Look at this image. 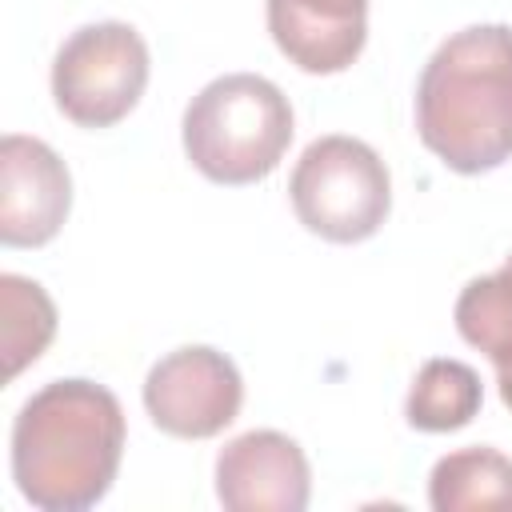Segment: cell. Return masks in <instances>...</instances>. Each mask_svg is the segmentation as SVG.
Returning a JSON list of instances; mask_svg holds the SVG:
<instances>
[{"label": "cell", "instance_id": "cell-1", "mask_svg": "<svg viewBox=\"0 0 512 512\" xmlns=\"http://www.w3.org/2000/svg\"><path fill=\"white\" fill-rule=\"evenodd\" d=\"M124 408L92 380H52L16 412L12 480L40 512H84L116 480Z\"/></svg>", "mask_w": 512, "mask_h": 512}, {"label": "cell", "instance_id": "cell-2", "mask_svg": "<svg viewBox=\"0 0 512 512\" xmlns=\"http://www.w3.org/2000/svg\"><path fill=\"white\" fill-rule=\"evenodd\" d=\"M416 132L452 172L476 176L512 160V28L452 32L420 72Z\"/></svg>", "mask_w": 512, "mask_h": 512}, {"label": "cell", "instance_id": "cell-3", "mask_svg": "<svg viewBox=\"0 0 512 512\" xmlns=\"http://www.w3.org/2000/svg\"><path fill=\"white\" fill-rule=\"evenodd\" d=\"M184 152L212 184H256L276 172L292 144L288 96L256 76L228 72L204 84L184 108Z\"/></svg>", "mask_w": 512, "mask_h": 512}, {"label": "cell", "instance_id": "cell-4", "mask_svg": "<svg viewBox=\"0 0 512 512\" xmlns=\"http://www.w3.org/2000/svg\"><path fill=\"white\" fill-rule=\"evenodd\" d=\"M288 196L308 232L332 244H360L388 220L392 176L364 140L320 136L300 152Z\"/></svg>", "mask_w": 512, "mask_h": 512}, {"label": "cell", "instance_id": "cell-5", "mask_svg": "<svg viewBox=\"0 0 512 512\" xmlns=\"http://www.w3.org/2000/svg\"><path fill=\"white\" fill-rule=\"evenodd\" d=\"M148 88V44L124 20L76 28L52 60L56 108L80 128L120 124Z\"/></svg>", "mask_w": 512, "mask_h": 512}, {"label": "cell", "instance_id": "cell-6", "mask_svg": "<svg viewBox=\"0 0 512 512\" xmlns=\"http://www.w3.org/2000/svg\"><path fill=\"white\" fill-rule=\"evenodd\" d=\"M244 400V380L236 364L208 348L188 344L160 356L144 380V408L152 424L180 440H208L224 432Z\"/></svg>", "mask_w": 512, "mask_h": 512}, {"label": "cell", "instance_id": "cell-7", "mask_svg": "<svg viewBox=\"0 0 512 512\" xmlns=\"http://www.w3.org/2000/svg\"><path fill=\"white\" fill-rule=\"evenodd\" d=\"M72 208V176L64 160L36 136L8 132L0 140V240L8 248L48 244Z\"/></svg>", "mask_w": 512, "mask_h": 512}, {"label": "cell", "instance_id": "cell-8", "mask_svg": "<svg viewBox=\"0 0 512 512\" xmlns=\"http://www.w3.org/2000/svg\"><path fill=\"white\" fill-rule=\"evenodd\" d=\"M308 492L304 448L276 428H252L216 456V496L232 512H304Z\"/></svg>", "mask_w": 512, "mask_h": 512}, {"label": "cell", "instance_id": "cell-9", "mask_svg": "<svg viewBox=\"0 0 512 512\" xmlns=\"http://www.w3.org/2000/svg\"><path fill=\"white\" fill-rule=\"evenodd\" d=\"M276 48L312 76L344 72L368 36V0H264Z\"/></svg>", "mask_w": 512, "mask_h": 512}, {"label": "cell", "instance_id": "cell-10", "mask_svg": "<svg viewBox=\"0 0 512 512\" xmlns=\"http://www.w3.org/2000/svg\"><path fill=\"white\" fill-rule=\"evenodd\" d=\"M428 504L436 512L512 508V460L484 444L440 456L428 476Z\"/></svg>", "mask_w": 512, "mask_h": 512}, {"label": "cell", "instance_id": "cell-11", "mask_svg": "<svg viewBox=\"0 0 512 512\" xmlns=\"http://www.w3.org/2000/svg\"><path fill=\"white\" fill-rule=\"evenodd\" d=\"M480 400H484V388H480L476 368L464 360L436 356L420 364L408 388L404 412H408V424L420 432H452V428H464L480 412Z\"/></svg>", "mask_w": 512, "mask_h": 512}, {"label": "cell", "instance_id": "cell-12", "mask_svg": "<svg viewBox=\"0 0 512 512\" xmlns=\"http://www.w3.org/2000/svg\"><path fill=\"white\" fill-rule=\"evenodd\" d=\"M456 328L496 368L512 364V256L492 276H476L456 296Z\"/></svg>", "mask_w": 512, "mask_h": 512}, {"label": "cell", "instance_id": "cell-13", "mask_svg": "<svg viewBox=\"0 0 512 512\" xmlns=\"http://www.w3.org/2000/svg\"><path fill=\"white\" fill-rule=\"evenodd\" d=\"M0 300H4V352H8V376H16L24 364H32L48 340L56 336V308L48 292L16 272L0 276Z\"/></svg>", "mask_w": 512, "mask_h": 512}, {"label": "cell", "instance_id": "cell-14", "mask_svg": "<svg viewBox=\"0 0 512 512\" xmlns=\"http://www.w3.org/2000/svg\"><path fill=\"white\" fill-rule=\"evenodd\" d=\"M496 384H500V400L512 408V364H500L496 368Z\"/></svg>", "mask_w": 512, "mask_h": 512}]
</instances>
